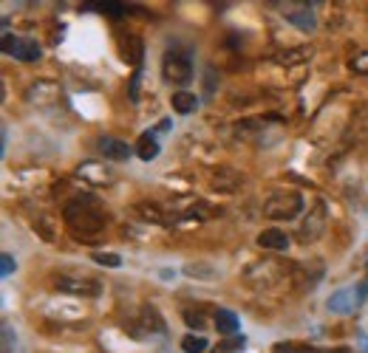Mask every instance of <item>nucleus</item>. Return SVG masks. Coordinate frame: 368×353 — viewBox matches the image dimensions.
Listing matches in <instances>:
<instances>
[{"label":"nucleus","instance_id":"f257e3e1","mask_svg":"<svg viewBox=\"0 0 368 353\" xmlns=\"http://www.w3.org/2000/svg\"><path fill=\"white\" fill-rule=\"evenodd\" d=\"M65 224L71 227V232H77V238H94L105 229V212L91 201V198H77L65 206L63 212Z\"/></svg>","mask_w":368,"mask_h":353},{"label":"nucleus","instance_id":"f03ea898","mask_svg":"<svg viewBox=\"0 0 368 353\" xmlns=\"http://www.w3.org/2000/svg\"><path fill=\"white\" fill-rule=\"evenodd\" d=\"M301 212H303V195L295 190H278L264 204V215L269 220H292Z\"/></svg>","mask_w":368,"mask_h":353},{"label":"nucleus","instance_id":"7ed1b4c3","mask_svg":"<svg viewBox=\"0 0 368 353\" xmlns=\"http://www.w3.org/2000/svg\"><path fill=\"white\" fill-rule=\"evenodd\" d=\"M161 74L170 85H187L193 79V54L182 46L168 49L165 60H161Z\"/></svg>","mask_w":368,"mask_h":353},{"label":"nucleus","instance_id":"20e7f679","mask_svg":"<svg viewBox=\"0 0 368 353\" xmlns=\"http://www.w3.org/2000/svg\"><path fill=\"white\" fill-rule=\"evenodd\" d=\"M3 54L20 60V63H37L43 57V49H40V42L31 40V37H12L9 31L3 34Z\"/></svg>","mask_w":368,"mask_h":353},{"label":"nucleus","instance_id":"39448f33","mask_svg":"<svg viewBox=\"0 0 368 353\" xmlns=\"http://www.w3.org/2000/svg\"><path fill=\"white\" fill-rule=\"evenodd\" d=\"M54 286H57L60 291L77 294V297H97V294L102 291L99 280H94V277H68V274H60V277L54 280Z\"/></svg>","mask_w":368,"mask_h":353},{"label":"nucleus","instance_id":"423d86ee","mask_svg":"<svg viewBox=\"0 0 368 353\" xmlns=\"http://www.w3.org/2000/svg\"><path fill=\"white\" fill-rule=\"evenodd\" d=\"M357 305H360V299H357V288H340V291H335V294L329 297V302H326V308H329L332 314H340V317L351 314Z\"/></svg>","mask_w":368,"mask_h":353},{"label":"nucleus","instance_id":"0eeeda50","mask_svg":"<svg viewBox=\"0 0 368 353\" xmlns=\"http://www.w3.org/2000/svg\"><path fill=\"white\" fill-rule=\"evenodd\" d=\"M283 15H286V20H292L301 31H314V28H317V17H314V12H312L306 3L286 6V9H283Z\"/></svg>","mask_w":368,"mask_h":353},{"label":"nucleus","instance_id":"6e6552de","mask_svg":"<svg viewBox=\"0 0 368 353\" xmlns=\"http://www.w3.org/2000/svg\"><path fill=\"white\" fill-rule=\"evenodd\" d=\"M99 153L108 161H128L131 158V145L122 142V139H113V136H102L99 139Z\"/></svg>","mask_w":368,"mask_h":353},{"label":"nucleus","instance_id":"1a4fd4ad","mask_svg":"<svg viewBox=\"0 0 368 353\" xmlns=\"http://www.w3.org/2000/svg\"><path fill=\"white\" fill-rule=\"evenodd\" d=\"M258 246L261 249H272V252H286L289 249V235L280 229H264L258 235Z\"/></svg>","mask_w":368,"mask_h":353},{"label":"nucleus","instance_id":"9d476101","mask_svg":"<svg viewBox=\"0 0 368 353\" xmlns=\"http://www.w3.org/2000/svg\"><path fill=\"white\" fill-rule=\"evenodd\" d=\"M79 175H83V179H88L91 184H108V181H113V172H111L108 167L97 164V161L79 164Z\"/></svg>","mask_w":368,"mask_h":353},{"label":"nucleus","instance_id":"9b49d317","mask_svg":"<svg viewBox=\"0 0 368 353\" xmlns=\"http://www.w3.org/2000/svg\"><path fill=\"white\" fill-rule=\"evenodd\" d=\"M159 139H156V130H145V133L139 136V142H136V156L142 158V161H153L156 156H159Z\"/></svg>","mask_w":368,"mask_h":353},{"label":"nucleus","instance_id":"f8f14e48","mask_svg":"<svg viewBox=\"0 0 368 353\" xmlns=\"http://www.w3.org/2000/svg\"><path fill=\"white\" fill-rule=\"evenodd\" d=\"M213 322H216L218 334H224V336H238L241 320H238L232 311H227V308H218V311H216V317H213Z\"/></svg>","mask_w":368,"mask_h":353},{"label":"nucleus","instance_id":"ddd939ff","mask_svg":"<svg viewBox=\"0 0 368 353\" xmlns=\"http://www.w3.org/2000/svg\"><path fill=\"white\" fill-rule=\"evenodd\" d=\"M122 57H125L128 63H142V54H145V46H142V40L136 34H128V37H122ZM142 68V65H139Z\"/></svg>","mask_w":368,"mask_h":353},{"label":"nucleus","instance_id":"4468645a","mask_svg":"<svg viewBox=\"0 0 368 353\" xmlns=\"http://www.w3.org/2000/svg\"><path fill=\"white\" fill-rule=\"evenodd\" d=\"M238 175L235 172H230L227 167H221L218 172H213V187H218L221 192H235V187H238Z\"/></svg>","mask_w":368,"mask_h":353},{"label":"nucleus","instance_id":"2eb2a0df","mask_svg":"<svg viewBox=\"0 0 368 353\" xmlns=\"http://www.w3.org/2000/svg\"><path fill=\"white\" fill-rule=\"evenodd\" d=\"M170 102H173V110H176V113H184V116L193 113V110L198 108V97L190 94V91H179V94H173Z\"/></svg>","mask_w":368,"mask_h":353},{"label":"nucleus","instance_id":"dca6fc26","mask_svg":"<svg viewBox=\"0 0 368 353\" xmlns=\"http://www.w3.org/2000/svg\"><path fill=\"white\" fill-rule=\"evenodd\" d=\"M184 274L187 277H195V280H204V283H210V280H216V269L213 266H207V263H187L184 266Z\"/></svg>","mask_w":368,"mask_h":353},{"label":"nucleus","instance_id":"f3484780","mask_svg":"<svg viewBox=\"0 0 368 353\" xmlns=\"http://www.w3.org/2000/svg\"><path fill=\"white\" fill-rule=\"evenodd\" d=\"M210 347V342H207V336H195V334H187L184 339H182V350L184 353H204V350H207Z\"/></svg>","mask_w":368,"mask_h":353},{"label":"nucleus","instance_id":"a211bd4d","mask_svg":"<svg viewBox=\"0 0 368 353\" xmlns=\"http://www.w3.org/2000/svg\"><path fill=\"white\" fill-rule=\"evenodd\" d=\"M142 320H145V328L147 331H153V334H165L168 328H165V322H161V317H159V311L153 305H147L145 311H142Z\"/></svg>","mask_w":368,"mask_h":353},{"label":"nucleus","instance_id":"6ab92c4d","mask_svg":"<svg viewBox=\"0 0 368 353\" xmlns=\"http://www.w3.org/2000/svg\"><path fill=\"white\" fill-rule=\"evenodd\" d=\"M243 345H247V339H243V336H230L227 342H221V345L216 347V353H241Z\"/></svg>","mask_w":368,"mask_h":353},{"label":"nucleus","instance_id":"aec40b11","mask_svg":"<svg viewBox=\"0 0 368 353\" xmlns=\"http://www.w3.org/2000/svg\"><path fill=\"white\" fill-rule=\"evenodd\" d=\"M94 263H99V266H108V269H119L122 266V257L113 254V252H97L94 254Z\"/></svg>","mask_w":368,"mask_h":353},{"label":"nucleus","instance_id":"412c9836","mask_svg":"<svg viewBox=\"0 0 368 353\" xmlns=\"http://www.w3.org/2000/svg\"><path fill=\"white\" fill-rule=\"evenodd\" d=\"M86 9H88V12H91V9H99V12L111 15V17H122V15H125V6H122V3H88Z\"/></svg>","mask_w":368,"mask_h":353},{"label":"nucleus","instance_id":"4be33fe9","mask_svg":"<svg viewBox=\"0 0 368 353\" xmlns=\"http://www.w3.org/2000/svg\"><path fill=\"white\" fill-rule=\"evenodd\" d=\"M15 269H17L15 257H12L9 252H3V254H0V277H9V274H12Z\"/></svg>","mask_w":368,"mask_h":353},{"label":"nucleus","instance_id":"5701e85b","mask_svg":"<svg viewBox=\"0 0 368 353\" xmlns=\"http://www.w3.org/2000/svg\"><path fill=\"white\" fill-rule=\"evenodd\" d=\"M184 322H187L190 328H195V331L207 328V322H204V314H201V311H184Z\"/></svg>","mask_w":368,"mask_h":353},{"label":"nucleus","instance_id":"b1692460","mask_svg":"<svg viewBox=\"0 0 368 353\" xmlns=\"http://www.w3.org/2000/svg\"><path fill=\"white\" fill-rule=\"evenodd\" d=\"M15 342H17V336L12 334V325H3V353H12Z\"/></svg>","mask_w":368,"mask_h":353},{"label":"nucleus","instance_id":"393cba45","mask_svg":"<svg viewBox=\"0 0 368 353\" xmlns=\"http://www.w3.org/2000/svg\"><path fill=\"white\" fill-rule=\"evenodd\" d=\"M139 82H142V68H136L131 76V102H139Z\"/></svg>","mask_w":368,"mask_h":353},{"label":"nucleus","instance_id":"a878e982","mask_svg":"<svg viewBox=\"0 0 368 353\" xmlns=\"http://www.w3.org/2000/svg\"><path fill=\"white\" fill-rule=\"evenodd\" d=\"M351 68H354V71H362V74H368V51H365V54H360V57L351 63Z\"/></svg>","mask_w":368,"mask_h":353},{"label":"nucleus","instance_id":"bb28decb","mask_svg":"<svg viewBox=\"0 0 368 353\" xmlns=\"http://www.w3.org/2000/svg\"><path fill=\"white\" fill-rule=\"evenodd\" d=\"M357 299H360V305L368 299V280H365L362 286H357Z\"/></svg>","mask_w":368,"mask_h":353},{"label":"nucleus","instance_id":"cd10ccee","mask_svg":"<svg viewBox=\"0 0 368 353\" xmlns=\"http://www.w3.org/2000/svg\"><path fill=\"white\" fill-rule=\"evenodd\" d=\"M360 347H362V353H368V336L365 334L360 336Z\"/></svg>","mask_w":368,"mask_h":353},{"label":"nucleus","instance_id":"c85d7f7f","mask_svg":"<svg viewBox=\"0 0 368 353\" xmlns=\"http://www.w3.org/2000/svg\"><path fill=\"white\" fill-rule=\"evenodd\" d=\"M161 277H165V280H170V277H176V272H170V269H161Z\"/></svg>","mask_w":368,"mask_h":353}]
</instances>
